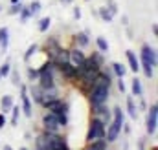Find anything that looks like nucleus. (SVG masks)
<instances>
[{
    "mask_svg": "<svg viewBox=\"0 0 158 150\" xmlns=\"http://www.w3.org/2000/svg\"><path fill=\"white\" fill-rule=\"evenodd\" d=\"M156 64H158L156 49L151 48L149 44H143V46H142V51H140V70L143 72V75H145L147 79H153Z\"/></svg>",
    "mask_w": 158,
    "mask_h": 150,
    "instance_id": "obj_1",
    "label": "nucleus"
},
{
    "mask_svg": "<svg viewBox=\"0 0 158 150\" xmlns=\"http://www.w3.org/2000/svg\"><path fill=\"white\" fill-rule=\"evenodd\" d=\"M125 123V113L119 106L112 108V121L107 124V130H105V141L107 143H114L121 134V126Z\"/></svg>",
    "mask_w": 158,
    "mask_h": 150,
    "instance_id": "obj_2",
    "label": "nucleus"
},
{
    "mask_svg": "<svg viewBox=\"0 0 158 150\" xmlns=\"http://www.w3.org/2000/svg\"><path fill=\"white\" fill-rule=\"evenodd\" d=\"M110 97V88L109 86H101V84H94L88 92V101H90V106H96V105H105Z\"/></svg>",
    "mask_w": 158,
    "mask_h": 150,
    "instance_id": "obj_3",
    "label": "nucleus"
},
{
    "mask_svg": "<svg viewBox=\"0 0 158 150\" xmlns=\"http://www.w3.org/2000/svg\"><path fill=\"white\" fill-rule=\"evenodd\" d=\"M105 130H107V124L101 119L92 117L88 124V132H86V143H92L96 139H105Z\"/></svg>",
    "mask_w": 158,
    "mask_h": 150,
    "instance_id": "obj_4",
    "label": "nucleus"
},
{
    "mask_svg": "<svg viewBox=\"0 0 158 150\" xmlns=\"http://www.w3.org/2000/svg\"><path fill=\"white\" fill-rule=\"evenodd\" d=\"M42 128H44V132H50V134H59V130H61L63 126H61V123H59L57 113H53V112L44 113V117H42Z\"/></svg>",
    "mask_w": 158,
    "mask_h": 150,
    "instance_id": "obj_5",
    "label": "nucleus"
},
{
    "mask_svg": "<svg viewBox=\"0 0 158 150\" xmlns=\"http://www.w3.org/2000/svg\"><path fill=\"white\" fill-rule=\"evenodd\" d=\"M46 143H48V150H70L68 141L63 136H59V134L46 132Z\"/></svg>",
    "mask_w": 158,
    "mask_h": 150,
    "instance_id": "obj_6",
    "label": "nucleus"
},
{
    "mask_svg": "<svg viewBox=\"0 0 158 150\" xmlns=\"http://www.w3.org/2000/svg\"><path fill=\"white\" fill-rule=\"evenodd\" d=\"M156 124H158V105L153 103L149 106V112H147V123H145V128H147V134L149 136H155L156 132Z\"/></svg>",
    "mask_w": 158,
    "mask_h": 150,
    "instance_id": "obj_7",
    "label": "nucleus"
},
{
    "mask_svg": "<svg viewBox=\"0 0 158 150\" xmlns=\"http://www.w3.org/2000/svg\"><path fill=\"white\" fill-rule=\"evenodd\" d=\"M20 110L24 112L26 117H31L33 115V106H31V99H30V93H28V86L26 84H20Z\"/></svg>",
    "mask_w": 158,
    "mask_h": 150,
    "instance_id": "obj_8",
    "label": "nucleus"
},
{
    "mask_svg": "<svg viewBox=\"0 0 158 150\" xmlns=\"http://www.w3.org/2000/svg\"><path fill=\"white\" fill-rule=\"evenodd\" d=\"M92 113H94V117L101 119L105 124H109V123L112 121V110L107 106V103H105V105H96V106H92Z\"/></svg>",
    "mask_w": 158,
    "mask_h": 150,
    "instance_id": "obj_9",
    "label": "nucleus"
},
{
    "mask_svg": "<svg viewBox=\"0 0 158 150\" xmlns=\"http://www.w3.org/2000/svg\"><path fill=\"white\" fill-rule=\"evenodd\" d=\"M48 112H53V113H61V112H70V105H68V101H64V99H61V97H57V99H53V101H50L46 106H44Z\"/></svg>",
    "mask_w": 158,
    "mask_h": 150,
    "instance_id": "obj_10",
    "label": "nucleus"
},
{
    "mask_svg": "<svg viewBox=\"0 0 158 150\" xmlns=\"http://www.w3.org/2000/svg\"><path fill=\"white\" fill-rule=\"evenodd\" d=\"M57 72L63 75L66 81H74V79H76V75H77V68H76L70 61H66V62L57 64Z\"/></svg>",
    "mask_w": 158,
    "mask_h": 150,
    "instance_id": "obj_11",
    "label": "nucleus"
},
{
    "mask_svg": "<svg viewBox=\"0 0 158 150\" xmlns=\"http://www.w3.org/2000/svg\"><path fill=\"white\" fill-rule=\"evenodd\" d=\"M68 61L79 68V66H83V62L86 61V55L81 51V48H72V49H68Z\"/></svg>",
    "mask_w": 158,
    "mask_h": 150,
    "instance_id": "obj_12",
    "label": "nucleus"
},
{
    "mask_svg": "<svg viewBox=\"0 0 158 150\" xmlns=\"http://www.w3.org/2000/svg\"><path fill=\"white\" fill-rule=\"evenodd\" d=\"M59 97V88L57 86H52V88H42V99H40V105L46 106L50 101L57 99Z\"/></svg>",
    "mask_w": 158,
    "mask_h": 150,
    "instance_id": "obj_13",
    "label": "nucleus"
},
{
    "mask_svg": "<svg viewBox=\"0 0 158 150\" xmlns=\"http://www.w3.org/2000/svg\"><path fill=\"white\" fill-rule=\"evenodd\" d=\"M127 62H129V70H131V72H134V73L140 72V59H138L136 53L131 51V49H127Z\"/></svg>",
    "mask_w": 158,
    "mask_h": 150,
    "instance_id": "obj_14",
    "label": "nucleus"
},
{
    "mask_svg": "<svg viewBox=\"0 0 158 150\" xmlns=\"http://www.w3.org/2000/svg\"><path fill=\"white\" fill-rule=\"evenodd\" d=\"M28 93H30V99H33L35 103H39L40 105V99H42V88H40L39 84H33V82H31V86L28 88Z\"/></svg>",
    "mask_w": 158,
    "mask_h": 150,
    "instance_id": "obj_15",
    "label": "nucleus"
},
{
    "mask_svg": "<svg viewBox=\"0 0 158 150\" xmlns=\"http://www.w3.org/2000/svg\"><path fill=\"white\" fill-rule=\"evenodd\" d=\"M74 42L77 44V48H86L88 42H90L88 33H86V31H79V33H76V35H74Z\"/></svg>",
    "mask_w": 158,
    "mask_h": 150,
    "instance_id": "obj_16",
    "label": "nucleus"
},
{
    "mask_svg": "<svg viewBox=\"0 0 158 150\" xmlns=\"http://www.w3.org/2000/svg\"><path fill=\"white\" fill-rule=\"evenodd\" d=\"M9 46V30L4 26L0 28V51H6Z\"/></svg>",
    "mask_w": 158,
    "mask_h": 150,
    "instance_id": "obj_17",
    "label": "nucleus"
},
{
    "mask_svg": "<svg viewBox=\"0 0 158 150\" xmlns=\"http://www.w3.org/2000/svg\"><path fill=\"white\" fill-rule=\"evenodd\" d=\"M13 97L11 95H2V99H0V106H2V113H9L11 112V108H13Z\"/></svg>",
    "mask_w": 158,
    "mask_h": 150,
    "instance_id": "obj_18",
    "label": "nucleus"
},
{
    "mask_svg": "<svg viewBox=\"0 0 158 150\" xmlns=\"http://www.w3.org/2000/svg\"><path fill=\"white\" fill-rule=\"evenodd\" d=\"M127 113H129L131 119H136L138 117V106H136V103H134V99L131 95L127 97Z\"/></svg>",
    "mask_w": 158,
    "mask_h": 150,
    "instance_id": "obj_19",
    "label": "nucleus"
},
{
    "mask_svg": "<svg viewBox=\"0 0 158 150\" xmlns=\"http://www.w3.org/2000/svg\"><path fill=\"white\" fill-rule=\"evenodd\" d=\"M131 88H132V93H134L136 97H142V95H143V86H142V81H140L138 77H134V79H132Z\"/></svg>",
    "mask_w": 158,
    "mask_h": 150,
    "instance_id": "obj_20",
    "label": "nucleus"
},
{
    "mask_svg": "<svg viewBox=\"0 0 158 150\" xmlns=\"http://www.w3.org/2000/svg\"><path fill=\"white\" fill-rule=\"evenodd\" d=\"M110 68H112V73L116 75L118 79L125 77V73H127V68H125L121 62H112V64H110Z\"/></svg>",
    "mask_w": 158,
    "mask_h": 150,
    "instance_id": "obj_21",
    "label": "nucleus"
},
{
    "mask_svg": "<svg viewBox=\"0 0 158 150\" xmlns=\"http://www.w3.org/2000/svg\"><path fill=\"white\" fill-rule=\"evenodd\" d=\"M37 51H39V44H35V42H33V44H30V46H28V49H26V53H24V62H30V61H31V57H33Z\"/></svg>",
    "mask_w": 158,
    "mask_h": 150,
    "instance_id": "obj_22",
    "label": "nucleus"
},
{
    "mask_svg": "<svg viewBox=\"0 0 158 150\" xmlns=\"http://www.w3.org/2000/svg\"><path fill=\"white\" fill-rule=\"evenodd\" d=\"M50 26H52V18H50V17H42L39 20V26H37V28H39L40 33H46V31L50 30Z\"/></svg>",
    "mask_w": 158,
    "mask_h": 150,
    "instance_id": "obj_23",
    "label": "nucleus"
},
{
    "mask_svg": "<svg viewBox=\"0 0 158 150\" xmlns=\"http://www.w3.org/2000/svg\"><path fill=\"white\" fill-rule=\"evenodd\" d=\"M96 46H98V51H101V53H107V51H109V42H107L105 37L96 38Z\"/></svg>",
    "mask_w": 158,
    "mask_h": 150,
    "instance_id": "obj_24",
    "label": "nucleus"
},
{
    "mask_svg": "<svg viewBox=\"0 0 158 150\" xmlns=\"http://www.w3.org/2000/svg\"><path fill=\"white\" fill-rule=\"evenodd\" d=\"M99 17H101V20H103V22H107V24H109V22H112V18H114V15L107 9V6H105V7H99Z\"/></svg>",
    "mask_w": 158,
    "mask_h": 150,
    "instance_id": "obj_25",
    "label": "nucleus"
},
{
    "mask_svg": "<svg viewBox=\"0 0 158 150\" xmlns=\"http://www.w3.org/2000/svg\"><path fill=\"white\" fill-rule=\"evenodd\" d=\"M19 117H20V106H15L11 108V126H19Z\"/></svg>",
    "mask_w": 158,
    "mask_h": 150,
    "instance_id": "obj_26",
    "label": "nucleus"
},
{
    "mask_svg": "<svg viewBox=\"0 0 158 150\" xmlns=\"http://www.w3.org/2000/svg\"><path fill=\"white\" fill-rule=\"evenodd\" d=\"M28 9H30V13H31V17H35V15H39V11L42 9V4H40V0H31V4L28 6Z\"/></svg>",
    "mask_w": 158,
    "mask_h": 150,
    "instance_id": "obj_27",
    "label": "nucleus"
},
{
    "mask_svg": "<svg viewBox=\"0 0 158 150\" xmlns=\"http://www.w3.org/2000/svg\"><path fill=\"white\" fill-rule=\"evenodd\" d=\"M19 18H20V22L24 24V22H28L30 18H31V13H30V9L26 7V6H22L20 7V11H19Z\"/></svg>",
    "mask_w": 158,
    "mask_h": 150,
    "instance_id": "obj_28",
    "label": "nucleus"
},
{
    "mask_svg": "<svg viewBox=\"0 0 158 150\" xmlns=\"http://www.w3.org/2000/svg\"><path fill=\"white\" fill-rule=\"evenodd\" d=\"M9 72H11V62H9V61H6L4 64H0V75H2V77H7Z\"/></svg>",
    "mask_w": 158,
    "mask_h": 150,
    "instance_id": "obj_29",
    "label": "nucleus"
},
{
    "mask_svg": "<svg viewBox=\"0 0 158 150\" xmlns=\"http://www.w3.org/2000/svg\"><path fill=\"white\" fill-rule=\"evenodd\" d=\"M37 79H39V68H31V66H30V68H28V81L33 82V81H37Z\"/></svg>",
    "mask_w": 158,
    "mask_h": 150,
    "instance_id": "obj_30",
    "label": "nucleus"
},
{
    "mask_svg": "<svg viewBox=\"0 0 158 150\" xmlns=\"http://www.w3.org/2000/svg\"><path fill=\"white\" fill-rule=\"evenodd\" d=\"M9 75H11V82H13V86H20V84H22V82H20V73H19L17 70H11Z\"/></svg>",
    "mask_w": 158,
    "mask_h": 150,
    "instance_id": "obj_31",
    "label": "nucleus"
},
{
    "mask_svg": "<svg viewBox=\"0 0 158 150\" xmlns=\"http://www.w3.org/2000/svg\"><path fill=\"white\" fill-rule=\"evenodd\" d=\"M107 9H109L112 15H116V13H118V4H116L114 0H107Z\"/></svg>",
    "mask_w": 158,
    "mask_h": 150,
    "instance_id": "obj_32",
    "label": "nucleus"
},
{
    "mask_svg": "<svg viewBox=\"0 0 158 150\" xmlns=\"http://www.w3.org/2000/svg\"><path fill=\"white\" fill-rule=\"evenodd\" d=\"M20 7H22V4H20V2H17V4H11V7H9V15H19Z\"/></svg>",
    "mask_w": 158,
    "mask_h": 150,
    "instance_id": "obj_33",
    "label": "nucleus"
},
{
    "mask_svg": "<svg viewBox=\"0 0 158 150\" xmlns=\"http://www.w3.org/2000/svg\"><path fill=\"white\" fill-rule=\"evenodd\" d=\"M118 90L121 92V93H125V90H127V88H125V82H123V77L118 79Z\"/></svg>",
    "mask_w": 158,
    "mask_h": 150,
    "instance_id": "obj_34",
    "label": "nucleus"
},
{
    "mask_svg": "<svg viewBox=\"0 0 158 150\" xmlns=\"http://www.w3.org/2000/svg\"><path fill=\"white\" fill-rule=\"evenodd\" d=\"M74 18H76V20H79V18H81V7H74Z\"/></svg>",
    "mask_w": 158,
    "mask_h": 150,
    "instance_id": "obj_35",
    "label": "nucleus"
},
{
    "mask_svg": "<svg viewBox=\"0 0 158 150\" xmlns=\"http://www.w3.org/2000/svg\"><path fill=\"white\" fill-rule=\"evenodd\" d=\"M6 126V113L0 112V128H4Z\"/></svg>",
    "mask_w": 158,
    "mask_h": 150,
    "instance_id": "obj_36",
    "label": "nucleus"
},
{
    "mask_svg": "<svg viewBox=\"0 0 158 150\" xmlns=\"http://www.w3.org/2000/svg\"><path fill=\"white\" fill-rule=\"evenodd\" d=\"M151 30H153V35L156 37V35H158V26L155 24V22H153V26H151Z\"/></svg>",
    "mask_w": 158,
    "mask_h": 150,
    "instance_id": "obj_37",
    "label": "nucleus"
},
{
    "mask_svg": "<svg viewBox=\"0 0 158 150\" xmlns=\"http://www.w3.org/2000/svg\"><path fill=\"white\" fill-rule=\"evenodd\" d=\"M138 148H140V150L145 148V141H143V139H140V141H138Z\"/></svg>",
    "mask_w": 158,
    "mask_h": 150,
    "instance_id": "obj_38",
    "label": "nucleus"
},
{
    "mask_svg": "<svg viewBox=\"0 0 158 150\" xmlns=\"http://www.w3.org/2000/svg\"><path fill=\"white\" fill-rule=\"evenodd\" d=\"M121 20H123V24H125V26L129 24V18H127V15H123V17H121Z\"/></svg>",
    "mask_w": 158,
    "mask_h": 150,
    "instance_id": "obj_39",
    "label": "nucleus"
},
{
    "mask_svg": "<svg viewBox=\"0 0 158 150\" xmlns=\"http://www.w3.org/2000/svg\"><path fill=\"white\" fill-rule=\"evenodd\" d=\"M24 139H28V141H30V139H31V132H26V134H24Z\"/></svg>",
    "mask_w": 158,
    "mask_h": 150,
    "instance_id": "obj_40",
    "label": "nucleus"
},
{
    "mask_svg": "<svg viewBox=\"0 0 158 150\" xmlns=\"http://www.w3.org/2000/svg\"><path fill=\"white\" fill-rule=\"evenodd\" d=\"M2 150H13V147H11V145H4V147H2Z\"/></svg>",
    "mask_w": 158,
    "mask_h": 150,
    "instance_id": "obj_41",
    "label": "nucleus"
},
{
    "mask_svg": "<svg viewBox=\"0 0 158 150\" xmlns=\"http://www.w3.org/2000/svg\"><path fill=\"white\" fill-rule=\"evenodd\" d=\"M74 0H61V4H72Z\"/></svg>",
    "mask_w": 158,
    "mask_h": 150,
    "instance_id": "obj_42",
    "label": "nucleus"
},
{
    "mask_svg": "<svg viewBox=\"0 0 158 150\" xmlns=\"http://www.w3.org/2000/svg\"><path fill=\"white\" fill-rule=\"evenodd\" d=\"M17 2H20V0H11V4H17Z\"/></svg>",
    "mask_w": 158,
    "mask_h": 150,
    "instance_id": "obj_43",
    "label": "nucleus"
},
{
    "mask_svg": "<svg viewBox=\"0 0 158 150\" xmlns=\"http://www.w3.org/2000/svg\"><path fill=\"white\" fill-rule=\"evenodd\" d=\"M86 150H98V148H94V147H88V148H86Z\"/></svg>",
    "mask_w": 158,
    "mask_h": 150,
    "instance_id": "obj_44",
    "label": "nucleus"
},
{
    "mask_svg": "<svg viewBox=\"0 0 158 150\" xmlns=\"http://www.w3.org/2000/svg\"><path fill=\"white\" fill-rule=\"evenodd\" d=\"M19 150H28V148H26V147H20V148H19Z\"/></svg>",
    "mask_w": 158,
    "mask_h": 150,
    "instance_id": "obj_45",
    "label": "nucleus"
},
{
    "mask_svg": "<svg viewBox=\"0 0 158 150\" xmlns=\"http://www.w3.org/2000/svg\"><path fill=\"white\" fill-rule=\"evenodd\" d=\"M153 150H158V148H156V147H153Z\"/></svg>",
    "mask_w": 158,
    "mask_h": 150,
    "instance_id": "obj_46",
    "label": "nucleus"
},
{
    "mask_svg": "<svg viewBox=\"0 0 158 150\" xmlns=\"http://www.w3.org/2000/svg\"><path fill=\"white\" fill-rule=\"evenodd\" d=\"M0 11H2V6H0Z\"/></svg>",
    "mask_w": 158,
    "mask_h": 150,
    "instance_id": "obj_47",
    "label": "nucleus"
},
{
    "mask_svg": "<svg viewBox=\"0 0 158 150\" xmlns=\"http://www.w3.org/2000/svg\"><path fill=\"white\" fill-rule=\"evenodd\" d=\"M0 79H2V75H0Z\"/></svg>",
    "mask_w": 158,
    "mask_h": 150,
    "instance_id": "obj_48",
    "label": "nucleus"
}]
</instances>
